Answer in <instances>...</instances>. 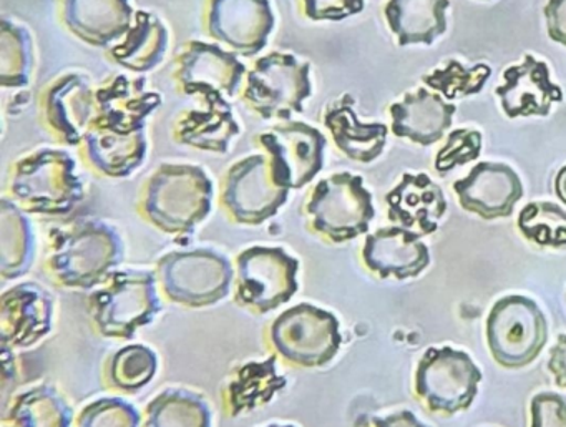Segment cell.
<instances>
[{
  "mask_svg": "<svg viewBox=\"0 0 566 427\" xmlns=\"http://www.w3.org/2000/svg\"><path fill=\"white\" fill-rule=\"evenodd\" d=\"M157 366V354L150 347L134 344V346L118 351L112 357L108 376H111L112 384L118 389L134 393L154 379Z\"/></svg>",
  "mask_w": 566,
  "mask_h": 427,
  "instance_id": "8d00e7d4",
  "label": "cell"
},
{
  "mask_svg": "<svg viewBox=\"0 0 566 427\" xmlns=\"http://www.w3.org/2000/svg\"><path fill=\"white\" fill-rule=\"evenodd\" d=\"M546 340L548 323L535 301L512 294L493 304L486 317V343L500 366H528L542 353Z\"/></svg>",
  "mask_w": 566,
  "mask_h": 427,
  "instance_id": "52a82bcc",
  "label": "cell"
},
{
  "mask_svg": "<svg viewBox=\"0 0 566 427\" xmlns=\"http://www.w3.org/2000/svg\"><path fill=\"white\" fill-rule=\"evenodd\" d=\"M161 287L170 300L187 306H211L230 293L233 267L210 248L174 251L158 261Z\"/></svg>",
  "mask_w": 566,
  "mask_h": 427,
  "instance_id": "9c48e42d",
  "label": "cell"
},
{
  "mask_svg": "<svg viewBox=\"0 0 566 427\" xmlns=\"http://www.w3.org/2000/svg\"><path fill=\"white\" fill-rule=\"evenodd\" d=\"M311 228L333 243L354 240L369 231L376 217L373 195L363 177L339 171L314 187L306 205Z\"/></svg>",
  "mask_w": 566,
  "mask_h": 427,
  "instance_id": "5b68a950",
  "label": "cell"
},
{
  "mask_svg": "<svg viewBox=\"0 0 566 427\" xmlns=\"http://www.w3.org/2000/svg\"><path fill=\"white\" fill-rule=\"evenodd\" d=\"M555 194L556 197L566 205V167H563L562 170L556 174Z\"/></svg>",
  "mask_w": 566,
  "mask_h": 427,
  "instance_id": "f6af8a7d",
  "label": "cell"
},
{
  "mask_svg": "<svg viewBox=\"0 0 566 427\" xmlns=\"http://www.w3.org/2000/svg\"><path fill=\"white\" fill-rule=\"evenodd\" d=\"M313 94L311 64L286 52H271L254 62L244 79L241 101L264 121H291L303 114Z\"/></svg>",
  "mask_w": 566,
  "mask_h": 427,
  "instance_id": "277c9868",
  "label": "cell"
},
{
  "mask_svg": "<svg viewBox=\"0 0 566 427\" xmlns=\"http://www.w3.org/2000/svg\"><path fill=\"white\" fill-rule=\"evenodd\" d=\"M2 427H72V410L51 387H34L14 400Z\"/></svg>",
  "mask_w": 566,
  "mask_h": 427,
  "instance_id": "1f68e13d",
  "label": "cell"
},
{
  "mask_svg": "<svg viewBox=\"0 0 566 427\" xmlns=\"http://www.w3.org/2000/svg\"><path fill=\"white\" fill-rule=\"evenodd\" d=\"M373 424L376 427H427L410 410H400L386 417H374Z\"/></svg>",
  "mask_w": 566,
  "mask_h": 427,
  "instance_id": "ee69618b",
  "label": "cell"
},
{
  "mask_svg": "<svg viewBox=\"0 0 566 427\" xmlns=\"http://www.w3.org/2000/svg\"><path fill=\"white\" fill-rule=\"evenodd\" d=\"M92 316L107 337L130 340L160 311L157 283L148 271H115L108 283L92 294Z\"/></svg>",
  "mask_w": 566,
  "mask_h": 427,
  "instance_id": "8992f818",
  "label": "cell"
},
{
  "mask_svg": "<svg viewBox=\"0 0 566 427\" xmlns=\"http://www.w3.org/2000/svg\"><path fill=\"white\" fill-rule=\"evenodd\" d=\"M138 410L120 397H104L88 404L78 417L77 427H140Z\"/></svg>",
  "mask_w": 566,
  "mask_h": 427,
  "instance_id": "74e56055",
  "label": "cell"
},
{
  "mask_svg": "<svg viewBox=\"0 0 566 427\" xmlns=\"http://www.w3.org/2000/svg\"><path fill=\"white\" fill-rule=\"evenodd\" d=\"M268 427H294V426H280V424H273V426H268Z\"/></svg>",
  "mask_w": 566,
  "mask_h": 427,
  "instance_id": "bcb514c9",
  "label": "cell"
},
{
  "mask_svg": "<svg viewBox=\"0 0 566 427\" xmlns=\"http://www.w3.org/2000/svg\"><path fill=\"white\" fill-rule=\"evenodd\" d=\"M353 104L354 98L347 94L331 104L324 114V125L347 158L370 164L382 155L389 128L384 124H363Z\"/></svg>",
  "mask_w": 566,
  "mask_h": 427,
  "instance_id": "4316f807",
  "label": "cell"
},
{
  "mask_svg": "<svg viewBox=\"0 0 566 427\" xmlns=\"http://www.w3.org/2000/svg\"><path fill=\"white\" fill-rule=\"evenodd\" d=\"M480 150H482L480 132L467 131V128L450 132L447 144L437 154L436 170L439 175H446L447 171L460 165L476 160L480 157Z\"/></svg>",
  "mask_w": 566,
  "mask_h": 427,
  "instance_id": "f35d334b",
  "label": "cell"
},
{
  "mask_svg": "<svg viewBox=\"0 0 566 427\" xmlns=\"http://www.w3.org/2000/svg\"><path fill=\"white\" fill-rule=\"evenodd\" d=\"M51 294L34 283H22L2 294L0 337L2 347H29L52 330Z\"/></svg>",
  "mask_w": 566,
  "mask_h": 427,
  "instance_id": "ffe728a7",
  "label": "cell"
},
{
  "mask_svg": "<svg viewBox=\"0 0 566 427\" xmlns=\"http://www.w3.org/2000/svg\"><path fill=\"white\" fill-rule=\"evenodd\" d=\"M124 243L101 220L72 221L52 233L49 267L64 287L92 288L120 264Z\"/></svg>",
  "mask_w": 566,
  "mask_h": 427,
  "instance_id": "3957f363",
  "label": "cell"
},
{
  "mask_svg": "<svg viewBox=\"0 0 566 427\" xmlns=\"http://www.w3.org/2000/svg\"><path fill=\"white\" fill-rule=\"evenodd\" d=\"M203 29L238 58H253L266 49L276 25L270 0H207Z\"/></svg>",
  "mask_w": 566,
  "mask_h": 427,
  "instance_id": "4fadbf2b",
  "label": "cell"
},
{
  "mask_svg": "<svg viewBox=\"0 0 566 427\" xmlns=\"http://www.w3.org/2000/svg\"><path fill=\"white\" fill-rule=\"evenodd\" d=\"M237 263L238 301L244 306L270 313L296 294L300 263L283 248H248Z\"/></svg>",
  "mask_w": 566,
  "mask_h": 427,
  "instance_id": "5bb4252c",
  "label": "cell"
},
{
  "mask_svg": "<svg viewBox=\"0 0 566 427\" xmlns=\"http://www.w3.org/2000/svg\"><path fill=\"white\" fill-rule=\"evenodd\" d=\"M389 220L400 227L419 228L422 235L436 233L440 218L446 215L447 201L442 188L426 174H406L386 197Z\"/></svg>",
  "mask_w": 566,
  "mask_h": 427,
  "instance_id": "cb8c5ba5",
  "label": "cell"
},
{
  "mask_svg": "<svg viewBox=\"0 0 566 427\" xmlns=\"http://www.w3.org/2000/svg\"><path fill=\"white\" fill-rule=\"evenodd\" d=\"M35 254V237L31 221L15 201L2 198L0 204V273L8 280L31 270Z\"/></svg>",
  "mask_w": 566,
  "mask_h": 427,
  "instance_id": "f546056e",
  "label": "cell"
},
{
  "mask_svg": "<svg viewBox=\"0 0 566 427\" xmlns=\"http://www.w3.org/2000/svg\"><path fill=\"white\" fill-rule=\"evenodd\" d=\"M240 135V122L223 95L203 97L200 108L178 115L171 128V138L178 145L218 155L228 154L234 138Z\"/></svg>",
  "mask_w": 566,
  "mask_h": 427,
  "instance_id": "44dd1931",
  "label": "cell"
},
{
  "mask_svg": "<svg viewBox=\"0 0 566 427\" xmlns=\"http://www.w3.org/2000/svg\"><path fill=\"white\" fill-rule=\"evenodd\" d=\"M161 95L142 77L114 75L95 87V118L92 127L117 134L145 131L148 118L160 108Z\"/></svg>",
  "mask_w": 566,
  "mask_h": 427,
  "instance_id": "e0dca14e",
  "label": "cell"
},
{
  "mask_svg": "<svg viewBox=\"0 0 566 427\" xmlns=\"http://www.w3.org/2000/svg\"><path fill=\"white\" fill-rule=\"evenodd\" d=\"M532 427H566V397L556 393H539L533 396Z\"/></svg>",
  "mask_w": 566,
  "mask_h": 427,
  "instance_id": "60d3db41",
  "label": "cell"
},
{
  "mask_svg": "<svg viewBox=\"0 0 566 427\" xmlns=\"http://www.w3.org/2000/svg\"><path fill=\"white\" fill-rule=\"evenodd\" d=\"M271 170L266 154L250 155L224 175L221 204L241 225H261L273 218L290 197Z\"/></svg>",
  "mask_w": 566,
  "mask_h": 427,
  "instance_id": "8fae6325",
  "label": "cell"
},
{
  "mask_svg": "<svg viewBox=\"0 0 566 427\" xmlns=\"http://www.w3.org/2000/svg\"><path fill=\"white\" fill-rule=\"evenodd\" d=\"M271 341L277 353L291 363L317 367L336 357L343 336L333 313L303 303L274 320Z\"/></svg>",
  "mask_w": 566,
  "mask_h": 427,
  "instance_id": "30bf717a",
  "label": "cell"
},
{
  "mask_svg": "<svg viewBox=\"0 0 566 427\" xmlns=\"http://www.w3.org/2000/svg\"><path fill=\"white\" fill-rule=\"evenodd\" d=\"M94 118L95 88L85 75H57L39 94V121L57 144L81 147Z\"/></svg>",
  "mask_w": 566,
  "mask_h": 427,
  "instance_id": "2e32d148",
  "label": "cell"
},
{
  "mask_svg": "<svg viewBox=\"0 0 566 427\" xmlns=\"http://www.w3.org/2000/svg\"><path fill=\"white\" fill-rule=\"evenodd\" d=\"M284 386L283 376H277L274 357L266 363H250L240 371L230 387V406L233 414L258 406Z\"/></svg>",
  "mask_w": 566,
  "mask_h": 427,
  "instance_id": "836d02e7",
  "label": "cell"
},
{
  "mask_svg": "<svg viewBox=\"0 0 566 427\" xmlns=\"http://www.w3.org/2000/svg\"><path fill=\"white\" fill-rule=\"evenodd\" d=\"M145 427H211V410L198 394L167 389L148 406Z\"/></svg>",
  "mask_w": 566,
  "mask_h": 427,
  "instance_id": "d6a6232c",
  "label": "cell"
},
{
  "mask_svg": "<svg viewBox=\"0 0 566 427\" xmlns=\"http://www.w3.org/2000/svg\"><path fill=\"white\" fill-rule=\"evenodd\" d=\"M389 112L392 134L396 137L409 138L413 144L429 147L442 140L452 125L457 107L447 104L440 95L419 88L413 94H406L397 104L390 105Z\"/></svg>",
  "mask_w": 566,
  "mask_h": 427,
  "instance_id": "d4e9b609",
  "label": "cell"
},
{
  "mask_svg": "<svg viewBox=\"0 0 566 427\" xmlns=\"http://www.w3.org/2000/svg\"><path fill=\"white\" fill-rule=\"evenodd\" d=\"M518 228L526 240L538 247H566V211L549 201L526 205L518 217Z\"/></svg>",
  "mask_w": 566,
  "mask_h": 427,
  "instance_id": "e575fe53",
  "label": "cell"
},
{
  "mask_svg": "<svg viewBox=\"0 0 566 427\" xmlns=\"http://www.w3.org/2000/svg\"><path fill=\"white\" fill-rule=\"evenodd\" d=\"M482 371L465 351L429 347L416 371V394L427 409L453 416L469 409L479 393Z\"/></svg>",
  "mask_w": 566,
  "mask_h": 427,
  "instance_id": "ba28073f",
  "label": "cell"
},
{
  "mask_svg": "<svg viewBox=\"0 0 566 427\" xmlns=\"http://www.w3.org/2000/svg\"><path fill=\"white\" fill-rule=\"evenodd\" d=\"M168 48L170 34L164 21L154 12L137 11L134 24L117 44L108 49L107 58L134 74H145L164 62Z\"/></svg>",
  "mask_w": 566,
  "mask_h": 427,
  "instance_id": "83f0119b",
  "label": "cell"
},
{
  "mask_svg": "<svg viewBox=\"0 0 566 427\" xmlns=\"http://www.w3.org/2000/svg\"><path fill=\"white\" fill-rule=\"evenodd\" d=\"M281 187L300 190L314 180L324 167L326 137L304 122L286 121L258 137Z\"/></svg>",
  "mask_w": 566,
  "mask_h": 427,
  "instance_id": "7c38bea8",
  "label": "cell"
},
{
  "mask_svg": "<svg viewBox=\"0 0 566 427\" xmlns=\"http://www.w3.org/2000/svg\"><path fill=\"white\" fill-rule=\"evenodd\" d=\"M57 12L78 41L107 49L127 34L137 14L130 0H57Z\"/></svg>",
  "mask_w": 566,
  "mask_h": 427,
  "instance_id": "d6986e66",
  "label": "cell"
},
{
  "mask_svg": "<svg viewBox=\"0 0 566 427\" xmlns=\"http://www.w3.org/2000/svg\"><path fill=\"white\" fill-rule=\"evenodd\" d=\"M548 371L555 383L566 389V334H559L555 346L549 351Z\"/></svg>",
  "mask_w": 566,
  "mask_h": 427,
  "instance_id": "7bdbcfd3",
  "label": "cell"
},
{
  "mask_svg": "<svg viewBox=\"0 0 566 427\" xmlns=\"http://www.w3.org/2000/svg\"><path fill=\"white\" fill-rule=\"evenodd\" d=\"M148 154L145 131L117 134L92 127L81 144L84 164L105 178H125L142 167Z\"/></svg>",
  "mask_w": 566,
  "mask_h": 427,
  "instance_id": "484cf974",
  "label": "cell"
},
{
  "mask_svg": "<svg viewBox=\"0 0 566 427\" xmlns=\"http://www.w3.org/2000/svg\"><path fill=\"white\" fill-rule=\"evenodd\" d=\"M304 18L313 22H339L360 14L366 0H296Z\"/></svg>",
  "mask_w": 566,
  "mask_h": 427,
  "instance_id": "ab89813d",
  "label": "cell"
},
{
  "mask_svg": "<svg viewBox=\"0 0 566 427\" xmlns=\"http://www.w3.org/2000/svg\"><path fill=\"white\" fill-rule=\"evenodd\" d=\"M9 190L19 207L29 214H71L84 200V184L77 175V162L71 154L39 148L12 165Z\"/></svg>",
  "mask_w": 566,
  "mask_h": 427,
  "instance_id": "7a4b0ae2",
  "label": "cell"
},
{
  "mask_svg": "<svg viewBox=\"0 0 566 427\" xmlns=\"http://www.w3.org/2000/svg\"><path fill=\"white\" fill-rule=\"evenodd\" d=\"M449 0H389L386 19L400 48L433 44L446 34Z\"/></svg>",
  "mask_w": 566,
  "mask_h": 427,
  "instance_id": "f1b7e54d",
  "label": "cell"
},
{
  "mask_svg": "<svg viewBox=\"0 0 566 427\" xmlns=\"http://www.w3.org/2000/svg\"><path fill=\"white\" fill-rule=\"evenodd\" d=\"M545 18L549 39L566 48V0H548Z\"/></svg>",
  "mask_w": 566,
  "mask_h": 427,
  "instance_id": "b9f144b4",
  "label": "cell"
},
{
  "mask_svg": "<svg viewBox=\"0 0 566 427\" xmlns=\"http://www.w3.org/2000/svg\"><path fill=\"white\" fill-rule=\"evenodd\" d=\"M490 75H492V69L486 64L465 67L460 62L449 61L446 67L423 75L422 81L427 87L439 91L449 101H455V98L480 94L483 85L489 82Z\"/></svg>",
  "mask_w": 566,
  "mask_h": 427,
  "instance_id": "d590c367",
  "label": "cell"
},
{
  "mask_svg": "<svg viewBox=\"0 0 566 427\" xmlns=\"http://www.w3.org/2000/svg\"><path fill=\"white\" fill-rule=\"evenodd\" d=\"M366 267L380 278L403 281L417 278L430 264V251L420 235L403 227L380 228L366 238Z\"/></svg>",
  "mask_w": 566,
  "mask_h": 427,
  "instance_id": "603a6c76",
  "label": "cell"
},
{
  "mask_svg": "<svg viewBox=\"0 0 566 427\" xmlns=\"http://www.w3.org/2000/svg\"><path fill=\"white\" fill-rule=\"evenodd\" d=\"M247 65L237 54L213 42L190 41L175 59V87L184 95L234 97L243 88Z\"/></svg>",
  "mask_w": 566,
  "mask_h": 427,
  "instance_id": "9a60e30c",
  "label": "cell"
},
{
  "mask_svg": "<svg viewBox=\"0 0 566 427\" xmlns=\"http://www.w3.org/2000/svg\"><path fill=\"white\" fill-rule=\"evenodd\" d=\"M35 54L31 32L14 21L0 24V85L25 88L34 79Z\"/></svg>",
  "mask_w": 566,
  "mask_h": 427,
  "instance_id": "4dcf8cb0",
  "label": "cell"
},
{
  "mask_svg": "<svg viewBox=\"0 0 566 427\" xmlns=\"http://www.w3.org/2000/svg\"><path fill=\"white\" fill-rule=\"evenodd\" d=\"M460 207L483 220L506 218L522 200L523 185L516 171L505 164L483 162L462 180L453 184Z\"/></svg>",
  "mask_w": 566,
  "mask_h": 427,
  "instance_id": "ac0fdd59",
  "label": "cell"
},
{
  "mask_svg": "<svg viewBox=\"0 0 566 427\" xmlns=\"http://www.w3.org/2000/svg\"><path fill=\"white\" fill-rule=\"evenodd\" d=\"M214 187L198 165L164 164L145 181L144 217L168 235L191 233L213 207Z\"/></svg>",
  "mask_w": 566,
  "mask_h": 427,
  "instance_id": "6da1fadb",
  "label": "cell"
},
{
  "mask_svg": "<svg viewBox=\"0 0 566 427\" xmlns=\"http://www.w3.org/2000/svg\"><path fill=\"white\" fill-rule=\"evenodd\" d=\"M505 84L496 87L506 117H546L552 105L563 101V92L549 79L548 65L525 55L522 64L503 74Z\"/></svg>",
  "mask_w": 566,
  "mask_h": 427,
  "instance_id": "7402d4cb",
  "label": "cell"
}]
</instances>
